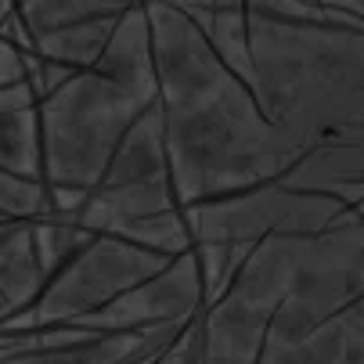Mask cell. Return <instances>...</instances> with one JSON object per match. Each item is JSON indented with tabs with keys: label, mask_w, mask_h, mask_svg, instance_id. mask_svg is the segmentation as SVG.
<instances>
[{
	"label": "cell",
	"mask_w": 364,
	"mask_h": 364,
	"mask_svg": "<svg viewBox=\"0 0 364 364\" xmlns=\"http://www.w3.org/2000/svg\"><path fill=\"white\" fill-rule=\"evenodd\" d=\"M159 105L181 205L282 181L306 151L274 127L256 90L238 80L198 22L151 0Z\"/></svg>",
	"instance_id": "cell-1"
},
{
	"label": "cell",
	"mask_w": 364,
	"mask_h": 364,
	"mask_svg": "<svg viewBox=\"0 0 364 364\" xmlns=\"http://www.w3.org/2000/svg\"><path fill=\"white\" fill-rule=\"evenodd\" d=\"M256 97L296 144L364 134V29L249 11Z\"/></svg>",
	"instance_id": "cell-2"
},
{
	"label": "cell",
	"mask_w": 364,
	"mask_h": 364,
	"mask_svg": "<svg viewBox=\"0 0 364 364\" xmlns=\"http://www.w3.org/2000/svg\"><path fill=\"white\" fill-rule=\"evenodd\" d=\"M228 292L271 318V343L306 339L364 299V220L350 210L328 231L259 242Z\"/></svg>",
	"instance_id": "cell-3"
},
{
	"label": "cell",
	"mask_w": 364,
	"mask_h": 364,
	"mask_svg": "<svg viewBox=\"0 0 364 364\" xmlns=\"http://www.w3.org/2000/svg\"><path fill=\"white\" fill-rule=\"evenodd\" d=\"M151 105L123 83L83 69L62 90L40 101L47 184L97 191L119 144Z\"/></svg>",
	"instance_id": "cell-4"
},
{
	"label": "cell",
	"mask_w": 364,
	"mask_h": 364,
	"mask_svg": "<svg viewBox=\"0 0 364 364\" xmlns=\"http://www.w3.org/2000/svg\"><path fill=\"white\" fill-rule=\"evenodd\" d=\"M173 264L170 256L141 249L119 235H94L69 264L50 274L43 296L29 314L4 325V332H36V328H58L76 325L97 310H105L130 289L151 282Z\"/></svg>",
	"instance_id": "cell-5"
},
{
	"label": "cell",
	"mask_w": 364,
	"mask_h": 364,
	"mask_svg": "<svg viewBox=\"0 0 364 364\" xmlns=\"http://www.w3.org/2000/svg\"><path fill=\"white\" fill-rule=\"evenodd\" d=\"M350 205L321 195V191H299L285 181H271L238 195L210 198L184 210L195 245L198 242H238L259 245L282 235H318L328 231Z\"/></svg>",
	"instance_id": "cell-6"
},
{
	"label": "cell",
	"mask_w": 364,
	"mask_h": 364,
	"mask_svg": "<svg viewBox=\"0 0 364 364\" xmlns=\"http://www.w3.org/2000/svg\"><path fill=\"white\" fill-rule=\"evenodd\" d=\"M184 328L90 332L80 325H58L36 332H4L0 357L4 364H155L184 336Z\"/></svg>",
	"instance_id": "cell-7"
},
{
	"label": "cell",
	"mask_w": 364,
	"mask_h": 364,
	"mask_svg": "<svg viewBox=\"0 0 364 364\" xmlns=\"http://www.w3.org/2000/svg\"><path fill=\"white\" fill-rule=\"evenodd\" d=\"M205 314V282L195 249L177 256L173 264L151 282L130 289L105 310L76 321L90 332H144V328H173L191 325Z\"/></svg>",
	"instance_id": "cell-8"
},
{
	"label": "cell",
	"mask_w": 364,
	"mask_h": 364,
	"mask_svg": "<svg viewBox=\"0 0 364 364\" xmlns=\"http://www.w3.org/2000/svg\"><path fill=\"white\" fill-rule=\"evenodd\" d=\"M282 181L299 191L332 195L357 210L364 202V134H343L306 148Z\"/></svg>",
	"instance_id": "cell-9"
},
{
	"label": "cell",
	"mask_w": 364,
	"mask_h": 364,
	"mask_svg": "<svg viewBox=\"0 0 364 364\" xmlns=\"http://www.w3.org/2000/svg\"><path fill=\"white\" fill-rule=\"evenodd\" d=\"M97 73L123 83L148 105L159 101V69H155V29L148 8H137L116 22V33L97 62Z\"/></svg>",
	"instance_id": "cell-10"
},
{
	"label": "cell",
	"mask_w": 364,
	"mask_h": 364,
	"mask_svg": "<svg viewBox=\"0 0 364 364\" xmlns=\"http://www.w3.org/2000/svg\"><path fill=\"white\" fill-rule=\"evenodd\" d=\"M47 282L50 274L40 259L33 224H4L0 228V318L4 325L29 314Z\"/></svg>",
	"instance_id": "cell-11"
},
{
	"label": "cell",
	"mask_w": 364,
	"mask_h": 364,
	"mask_svg": "<svg viewBox=\"0 0 364 364\" xmlns=\"http://www.w3.org/2000/svg\"><path fill=\"white\" fill-rule=\"evenodd\" d=\"M259 364H364V299L299 343H271Z\"/></svg>",
	"instance_id": "cell-12"
},
{
	"label": "cell",
	"mask_w": 364,
	"mask_h": 364,
	"mask_svg": "<svg viewBox=\"0 0 364 364\" xmlns=\"http://www.w3.org/2000/svg\"><path fill=\"white\" fill-rule=\"evenodd\" d=\"M159 177H173V170H170L166 116H163V105L155 101L134 123L127 141L119 144L101 188H127V184H144V181H159Z\"/></svg>",
	"instance_id": "cell-13"
},
{
	"label": "cell",
	"mask_w": 364,
	"mask_h": 364,
	"mask_svg": "<svg viewBox=\"0 0 364 364\" xmlns=\"http://www.w3.org/2000/svg\"><path fill=\"white\" fill-rule=\"evenodd\" d=\"M0 170L47 181L40 109H4L0 112Z\"/></svg>",
	"instance_id": "cell-14"
},
{
	"label": "cell",
	"mask_w": 364,
	"mask_h": 364,
	"mask_svg": "<svg viewBox=\"0 0 364 364\" xmlns=\"http://www.w3.org/2000/svg\"><path fill=\"white\" fill-rule=\"evenodd\" d=\"M116 22L119 18H87V22H73V26H62V29H50V33H40L36 36V50L43 58H55V62H65L73 69H97L101 55L116 33Z\"/></svg>",
	"instance_id": "cell-15"
},
{
	"label": "cell",
	"mask_w": 364,
	"mask_h": 364,
	"mask_svg": "<svg viewBox=\"0 0 364 364\" xmlns=\"http://www.w3.org/2000/svg\"><path fill=\"white\" fill-rule=\"evenodd\" d=\"M109 235H119L141 249H151V252H159V256H184L195 249V238H191V228L184 220V210H173V213H155V217H141V220H127L119 224L116 231Z\"/></svg>",
	"instance_id": "cell-16"
},
{
	"label": "cell",
	"mask_w": 364,
	"mask_h": 364,
	"mask_svg": "<svg viewBox=\"0 0 364 364\" xmlns=\"http://www.w3.org/2000/svg\"><path fill=\"white\" fill-rule=\"evenodd\" d=\"M33 238H36V249H40V259H43L47 274H58L69 259L94 238V231H87L80 224V217L50 213V217L33 224Z\"/></svg>",
	"instance_id": "cell-17"
},
{
	"label": "cell",
	"mask_w": 364,
	"mask_h": 364,
	"mask_svg": "<svg viewBox=\"0 0 364 364\" xmlns=\"http://www.w3.org/2000/svg\"><path fill=\"white\" fill-rule=\"evenodd\" d=\"M217 55L224 58V65L245 80L256 90V65H252V36H249V8L238 11H217L213 33H210Z\"/></svg>",
	"instance_id": "cell-18"
},
{
	"label": "cell",
	"mask_w": 364,
	"mask_h": 364,
	"mask_svg": "<svg viewBox=\"0 0 364 364\" xmlns=\"http://www.w3.org/2000/svg\"><path fill=\"white\" fill-rule=\"evenodd\" d=\"M256 245H238V242H198L195 256L202 267V282H205V306H213L217 299L228 296V289L235 285V278L242 274L245 259Z\"/></svg>",
	"instance_id": "cell-19"
},
{
	"label": "cell",
	"mask_w": 364,
	"mask_h": 364,
	"mask_svg": "<svg viewBox=\"0 0 364 364\" xmlns=\"http://www.w3.org/2000/svg\"><path fill=\"white\" fill-rule=\"evenodd\" d=\"M50 184L36 177L0 173V217L4 224H36L50 217Z\"/></svg>",
	"instance_id": "cell-20"
},
{
	"label": "cell",
	"mask_w": 364,
	"mask_h": 364,
	"mask_svg": "<svg viewBox=\"0 0 364 364\" xmlns=\"http://www.w3.org/2000/svg\"><path fill=\"white\" fill-rule=\"evenodd\" d=\"M29 80V69H26V50L0 40V87H15V83H26Z\"/></svg>",
	"instance_id": "cell-21"
},
{
	"label": "cell",
	"mask_w": 364,
	"mask_h": 364,
	"mask_svg": "<svg viewBox=\"0 0 364 364\" xmlns=\"http://www.w3.org/2000/svg\"><path fill=\"white\" fill-rule=\"evenodd\" d=\"M4 109H40V94L33 80L15 83V87H0V112Z\"/></svg>",
	"instance_id": "cell-22"
},
{
	"label": "cell",
	"mask_w": 364,
	"mask_h": 364,
	"mask_svg": "<svg viewBox=\"0 0 364 364\" xmlns=\"http://www.w3.org/2000/svg\"><path fill=\"white\" fill-rule=\"evenodd\" d=\"M321 4H328V8H339V11H350V15L364 18V0H321Z\"/></svg>",
	"instance_id": "cell-23"
},
{
	"label": "cell",
	"mask_w": 364,
	"mask_h": 364,
	"mask_svg": "<svg viewBox=\"0 0 364 364\" xmlns=\"http://www.w3.org/2000/svg\"><path fill=\"white\" fill-rule=\"evenodd\" d=\"M357 217H360V220H364V202H360V205H357Z\"/></svg>",
	"instance_id": "cell-24"
}]
</instances>
